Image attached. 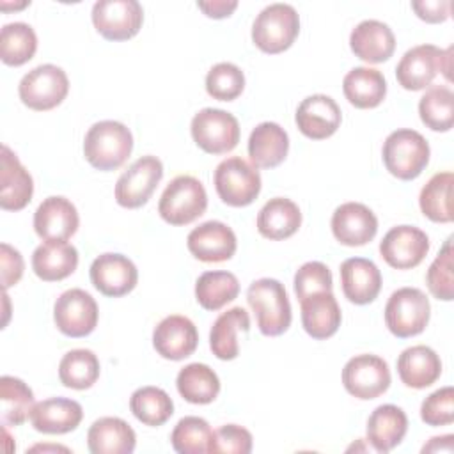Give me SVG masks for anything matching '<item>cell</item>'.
<instances>
[{"label":"cell","instance_id":"cell-1","mask_svg":"<svg viewBox=\"0 0 454 454\" xmlns=\"http://www.w3.org/2000/svg\"><path fill=\"white\" fill-rule=\"evenodd\" d=\"M133 151V135L119 121H99L83 138L85 160L98 170L110 172L126 163Z\"/></svg>","mask_w":454,"mask_h":454},{"label":"cell","instance_id":"cell-2","mask_svg":"<svg viewBox=\"0 0 454 454\" xmlns=\"http://www.w3.org/2000/svg\"><path fill=\"white\" fill-rule=\"evenodd\" d=\"M247 301L255 312L257 326L262 335H282L293 319L287 291L275 278L254 280L247 289Z\"/></svg>","mask_w":454,"mask_h":454},{"label":"cell","instance_id":"cell-3","mask_svg":"<svg viewBox=\"0 0 454 454\" xmlns=\"http://www.w3.org/2000/svg\"><path fill=\"white\" fill-rule=\"evenodd\" d=\"M452 48L442 50L434 44H419L410 48L395 66V78L406 90H422L429 87L442 71L450 82Z\"/></svg>","mask_w":454,"mask_h":454},{"label":"cell","instance_id":"cell-4","mask_svg":"<svg viewBox=\"0 0 454 454\" xmlns=\"http://www.w3.org/2000/svg\"><path fill=\"white\" fill-rule=\"evenodd\" d=\"M429 144L415 129L401 128L392 131L381 149L385 168L397 179L411 181L420 176V172L429 163Z\"/></svg>","mask_w":454,"mask_h":454},{"label":"cell","instance_id":"cell-5","mask_svg":"<svg viewBox=\"0 0 454 454\" xmlns=\"http://www.w3.org/2000/svg\"><path fill=\"white\" fill-rule=\"evenodd\" d=\"M300 34V16L289 4H270L254 20L252 41L270 55L286 51Z\"/></svg>","mask_w":454,"mask_h":454},{"label":"cell","instance_id":"cell-6","mask_svg":"<svg viewBox=\"0 0 454 454\" xmlns=\"http://www.w3.org/2000/svg\"><path fill=\"white\" fill-rule=\"evenodd\" d=\"M207 193L204 184L193 176H177L163 190L158 213L170 225H188L204 215Z\"/></svg>","mask_w":454,"mask_h":454},{"label":"cell","instance_id":"cell-7","mask_svg":"<svg viewBox=\"0 0 454 454\" xmlns=\"http://www.w3.org/2000/svg\"><path fill=\"white\" fill-rule=\"evenodd\" d=\"M213 183L222 202L232 207L252 204L261 192V174L257 167L241 156H231L220 161Z\"/></svg>","mask_w":454,"mask_h":454},{"label":"cell","instance_id":"cell-8","mask_svg":"<svg viewBox=\"0 0 454 454\" xmlns=\"http://www.w3.org/2000/svg\"><path fill=\"white\" fill-rule=\"evenodd\" d=\"M429 298L417 287L394 291L385 305V323L390 333L408 339L424 332L429 323Z\"/></svg>","mask_w":454,"mask_h":454},{"label":"cell","instance_id":"cell-9","mask_svg":"<svg viewBox=\"0 0 454 454\" xmlns=\"http://www.w3.org/2000/svg\"><path fill=\"white\" fill-rule=\"evenodd\" d=\"M69 92V80L62 67L55 64H41L28 71L20 85L18 94L25 106L46 112L59 106Z\"/></svg>","mask_w":454,"mask_h":454},{"label":"cell","instance_id":"cell-10","mask_svg":"<svg viewBox=\"0 0 454 454\" xmlns=\"http://www.w3.org/2000/svg\"><path fill=\"white\" fill-rule=\"evenodd\" d=\"M193 142L207 154H225L239 142L238 119L220 108H202L190 124Z\"/></svg>","mask_w":454,"mask_h":454},{"label":"cell","instance_id":"cell-11","mask_svg":"<svg viewBox=\"0 0 454 454\" xmlns=\"http://www.w3.org/2000/svg\"><path fill=\"white\" fill-rule=\"evenodd\" d=\"M161 177L163 163L160 158L153 154L138 158L128 167V170L121 174L115 183L114 195L117 204L128 209H137L144 206L151 199Z\"/></svg>","mask_w":454,"mask_h":454},{"label":"cell","instance_id":"cell-12","mask_svg":"<svg viewBox=\"0 0 454 454\" xmlns=\"http://www.w3.org/2000/svg\"><path fill=\"white\" fill-rule=\"evenodd\" d=\"M388 364L378 355H356L342 369V385L356 399L369 401L385 394L390 387Z\"/></svg>","mask_w":454,"mask_h":454},{"label":"cell","instance_id":"cell-13","mask_svg":"<svg viewBox=\"0 0 454 454\" xmlns=\"http://www.w3.org/2000/svg\"><path fill=\"white\" fill-rule=\"evenodd\" d=\"M144 9L137 0H99L92 5V23L108 41H126L138 34Z\"/></svg>","mask_w":454,"mask_h":454},{"label":"cell","instance_id":"cell-14","mask_svg":"<svg viewBox=\"0 0 454 454\" xmlns=\"http://www.w3.org/2000/svg\"><path fill=\"white\" fill-rule=\"evenodd\" d=\"M99 310L96 300L83 289L64 291L53 305V321L57 328L73 339L85 337L94 332Z\"/></svg>","mask_w":454,"mask_h":454},{"label":"cell","instance_id":"cell-15","mask_svg":"<svg viewBox=\"0 0 454 454\" xmlns=\"http://www.w3.org/2000/svg\"><path fill=\"white\" fill-rule=\"evenodd\" d=\"M429 252L427 234L413 225L392 227L380 243L383 261L395 270L419 266Z\"/></svg>","mask_w":454,"mask_h":454},{"label":"cell","instance_id":"cell-16","mask_svg":"<svg viewBox=\"0 0 454 454\" xmlns=\"http://www.w3.org/2000/svg\"><path fill=\"white\" fill-rule=\"evenodd\" d=\"M90 282L105 296L119 298L135 289L138 270L122 254H101L90 264Z\"/></svg>","mask_w":454,"mask_h":454},{"label":"cell","instance_id":"cell-17","mask_svg":"<svg viewBox=\"0 0 454 454\" xmlns=\"http://www.w3.org/2000/svg\"><path fill=\"white\" fill-rule=\"evenodd\" d=\"M186 245L190 254L202 262L229 261L238 248L234 231L218 220H209L192 229Z\"/></svg>","mask_w":454,"mask_h":454},{"label":"cell","instance_id":"cell-18","mask_svg":"<svg viewBox=\"0 0 454 454\" xmlns=\"http://www.w3.org/2000/svg\"><path fill=\"white\" fill-rule=\"evenodd\" d=\"M74 204L60 195L44 199L34 213V231L44 241H67L78 229Z\"/></svg>","mask_w":454,"mask_h":454},{"label":"cell","instance_id":"cell-19","mask_svg":"<svg viewBox=\"0 0 454 454\" xmlns=\"http://www.w3.org/2000/svg\"><path fill=\"white\" fill-rule=\"evenodd\" d=\"M199 344V332L186 316L172 314L163 317L153 332V346L156 353L167 360H183L190 356Z\"/></svg>","mask_w":454,"mask_h":454},{"label":"cell","instance_id":"cell-20","mask_svg":"<svg viewBox=\"0 0 454 454\" xmlns=\"http://www.w3.org/2000/svg\"><path fill=\"white\" fill-rule=\"evenodd\" d=\"M294 121L307 138L325 140L339 129L342 114L333 98L326 94H312L298 105Z\"/></svg>","mask_w":454,"mask_h":454},{"label":"cell","instance_id":"cell-21","mask_svg":"<svg viewBox=\"0 0 454 454\" xmlns=\"http://www.w3.org/2000/svg\"><path fill=\"white\" fill-rule=\"evenodd\" d=\"M332 232L340 245L362 247L374 239L378 218L362 202H344L332 215Z\"/></svg>","mask_w":454,"mask_h":454},{"label":"cell","instance_id":"cell-22","mask_svg":"<svg viewBox=\"0 0 454 454\" xmlns=\"http://www.w3.org/2000/svg\"><path fill=\"white\" fill-rule=\"evenodd\" d=\"M83 419L78 401L67 397H50L34 404L30 422L35 431L44 434H66L74 431Z\"/></svg>","mask_w":454,"mask_h":454},{"label":"cell","instance_id":"cell-23","mask_svg":"<svg viewBox=\"0 0 454 454\" xmlns=\"http://www.w3.org/2000/svg\"><path fill=\"white\" fill-rule=\"evenodd\" d=\"M349 46L355 57L360 60L380 64L394 55L395 35L387 23L378 20H364L351 30Z\"/></svg>","mask_w":454,"mask_h":454},{"label":"cell","instance_id":"cell-24","mask_svg":"<svg viewBox=\"0 0 454 454\" xmlns=\"http://www.w3.org/2000/svg\"><path fill=\"white\" fill-rule=\"evenodd\" d=\"M0 160V207L5 211H20L32 200L34 179L7 145H2Z\"/></svg>","mask_w":454,"mask_h":454},{"label":"cell","instance_id":"cell-25","mask_svg":"<svg viewBox=\"0 0 454 454\" xmlns=\"http://www.w3.org/2000/svg\"><path fill=\"white\" fill-rule=\"evenodd\" d=\"M340 284L344 296L355 305H367L376 300L381 289L378 266L364 257H349L340 264Z\"/></svg>","mask_w":454,"mask_h":454},{"label":"cell","instance_id":"cell-26","mask_svg":"<svg viewBox=\"0 0 454 454\" xmlns=\"http://www.w3.org/2000/svg\"><path fill=\"white\" fill-rule=\"evenodd\" d=\"M303 330L317 340L332 337L342 321L340 307L332 291L309 294L300 301Z\"/></svg>","mask_w":454,"mask_h":454},{"label":"cell","instance_id":"cell-27","mask_svg":"<svg viewBox=\"0 0 454 454\" xmlns=\"http://www.w3.org/2000/svg\"><path fill=\"white\" fill-rule=\"evenodd\" d=\"M135 443L133 427L119 417H101L87 431V447L92 454H131Z\"/></svg>","mask_w":454,"mask_h":454},{"label":"cell","instance_id":"cell-28","mask_svg":"<svg viewBox=\"0 0 454 454\" xmlns=\"http://www.w3.org/2000/svg\"><path fill=\"white\" fill-rule=\"evenodd\" d=\"M287 151L289 137L277 122H261L248 137V156L254 167L275 168L286 160Z\"/></svg>","mask_w":454,"mask_h":454},{"label":"cell","instance_id":"cell-29","mask_svg":"<svg viewBox=\"0 0 454 454\" xmlns=\"http://www.w3.org/2000/svg\"><path fill=\"white\" fill-rule=\"evenodd\" d=\"M397 374L410 388L431 387L442 374V360L434 349L424 344L406 348L397 358Z\"/></svg>","mask_w":454,"mask_h":454},{"label":"cell","instance_id":"cell-30","mask_svg":"<svg viewBox=\"0 0 454 454\" xmlns=\"http://www.w3.org/2000/svg\"><path fill=\"white\" fill-rule=\"evenodd\" d=\"M365 431L372 449L385 454L403 442L408 431V417L395 404H381L369 415Z\"/></svg>","mask_w":454,"mask_h":454},{"label":"cell","instance_id":"cell-31","mask_svg":"<svg viewBox=\"0 0 454 454\" xmlns=\"http://www.w3.org/2000/svg\"><path fill=\"white\" fill-rule=\"evenodd\" d=\"M78 266V250L67 241H44L32 254V270L44 282L67 278Z\"/></svg>","mask_w":454,"mask_h":454},{"label":"cell","instance_id":"cell-32","mask_svg":"<svg viewBox=\"0 0 454 454\" xmlns=\"http://www.w3.org/2000/svg\"><path fill=\"white\" fill-rule=\"evenodd\" d=\"M301 225L300 207L286 197L270 199L257 215V231L262 238L280 241L291 238Z\"/></svg>","mask_w":454,"mask_h":454},{"label":"cell","instance_id":"cell-33","mask_svg":"<svg viewBox=\"0 0 454 454\" xmlns=\"http://www.w3.org/2000/svg\"><path fill=\"white\" fill-rule=\"evenodd\" d=\"M342 92L355 108H376L387 96V80L374 67H353L342 80Z\"/></svg>","mask_w":454,"mask_h":454},{"label":"cell","instance_id":"cell-34","mask_svg":"<svg viewBox=\"0 0 454 454\" xmlns=\"http://www.w3.org/2000/svg\"><path fill=\"white\" fill-rule=\"evenodd\" d=\"M250 317L243 307H232L222 312L209 332V348L220 360H234L239 355L238 332H248Z\"/></svg>","mask_w":454,"mask_h":454},{"label":"cell","instance_id":"cell-35","mask_svg":"<svg viewBox=\"0 0 454 454\" xmlns=\"http://www.w3.org/2000/svg\"><path fill=\"white\" fill-rule=\"evenodd\" d=\"M176 387L184 401L192 404H209L220 392V380L209 365L193 362L177 372Z\"/></svg>","mask_w":454,"mask_h":454},{"label":"cell","instance_id":"cell-36","mask_svg":"<svg viewBox=\"0 0 454 454\" xmlns=\"http://www.w3.org/2000/svg\"><path fill=\"white\" fill-rule=\"evenodd\" d=\"M452 184L454 174L452 172H438L434 174L420 190L419 204L424 216L431 222L449 223L454 218L452 213Z\"/></svg>","mask_w":454,"mask_h":454},{"label":"cell","instance_id":"cell-37","mask_svg":"<svg viewBox=\"0 0 454 454\" xmlns=\"http://www.w3.org/2000/svg\"><path fill=\"white\" fill-rule=\"evenodd\" d=\"M239 293L238 277L231 271H204L195 282V300L206 310H220Z\"/></svg>","mask_w":454,"mask_h":454},{"label":"cell","instance_id":"cell-38","mask_svg":"<svg viewBox=\"0 0 454 454\" xmlns=\"http://www.w3.org/2000/svg\"><path fill=\"white\" fill-rule=\"evenodd\" d=\"M129 410L137 420L145 426H163L174 413V403L170 395L160 387H140L129 397Z\"/></svg>","mask_w":454,"mask_h":454},{"label":"cell","instance_id":"cell-39","mask_svg":"<svg viewBox=\"0 0 454 454\" xmlns=\"http://www.w3.org/2000/svg\"><path fill=\"white\" fill-rule=\"evenodd\" d=\"M0 404L4 426H20L30 419L34 408V392L30 387L14 376L0 378Z\"/></svg>","mask_w":454,"mask_h":454},{"label":"cell","instance_id":"cell-40","mask_svg":"<svg viewBox=\"0 0 454 454\" xmlns=\"http://www.w3.org/2000/svg\"><path fill=\"white\" fill-rule=\"evenodd\" d=\"M37 50V35L28 23H7L0 30V59L7 66H23Z\"/></svg>","mask_w":454,"mask_h":454},{"label":"cell","instance_id":"cell-41","mask_svg":"<svg viewBox=\"0 0 454 454\" xmlns=\"http://www.w3.org/2000/svg\"><path fill=\"white\" fill-rule=\"evenodd\" d=\"M99 378V360L90 349H71L59 364V380L74 390L90 388Z\"/></svg>","mask_w":454,"mask_h":454},{"label":"cell","instance_id":"cell-42","mask_svg":"<svg viewBox=\"0 0 454 454\" xmlns=\"http://www.w3.org/2000/svg\"><path fill=\"white\" fill-rule=\"evenodd\" d=\"M420 121L433 131H449L454 122V94L447 85H431L419 101Z\"/></svg>","mask_w":454,"mask_h":454},{"label":"cell","instance_id":"cell-43","mask_svg":"<svg viewBox=\"0 0 454 454\" xmlns=\"http://www.w3.org/2000/svg\"><path fill=\"white\" fill-rule=\"evenodd\" d=\"M213 433L215 431L207 420L202 417L188 415L176 424L170 434V442L174 450L179 454H204L209 452Z\"/></svg>","mask_w":454,"mask_h":454},{"label":"cell","instance_id":"cell-44","mask_svg":"<svg viewBox=\"0 0 454 454\" xmlns=\"http://www.w3.org/2000/svg\"><path fill=\"white\" fill-rule=\"evenodd\" d=\"M245 89V74L232 62H218L206 74V90L213 99L232 101Z\"/></svg>","mask_w":454,"mask_h":454},{"label":"cell","instance_id":"cell-45","mask_svg":"<svg viewBox=\"0 0 454 454\" xmlns=\"http://www.w3.org/2000/svg\"><path fill=\"white\" fill-rule=\"evenodd\" d=\"M452 236L447 238L438 255L431 262L426 273V284L429 293L443 301H450L454 298V277H452Z\"/></svg>","mask_w":454,"mask_h":454},{"label":"cell","instance_id":"cell-46","mask_svg":"<svg viewBox=\"0 0 454 454\" xmlns=\"http://www.w3.org/2000/svg\"><path fill=\"white\" fill-rule=\"evenodd\" d=\"M332 271L319 261H309L294 273V293L298 301L319 291H332Z\"/></svg>","mask_w":454,"mask_h":454},{"label":"cell","instance_id":"cell-47","mask_svg":"<svg viewBox=\"0 0 454 454\" xmlns=\"http://www.w3.org/2000/svg\"><path fill=\"white\" fill-rule=\"evenodd\" d=\"M420 419L427 426H449L454 422V388L442 387L429 394L420 406Z\"/></svg>","mask_w":454,"mask_h":454},{"label":"cell","instance_id":"cell-48","mask_svg":"<svg viewBox=\"0 0 454 454\" xmlns=\"http://www.w3.org/2000/svg\"><path fill=\"white\" fill-rule=\"evenodd\" d=\"M252 434L238 424L220 426L213 433L209 452L215 454H248L252 450Z\"/></svg>","mask_w":454,"mask_h":454},{"label":"cell","instance_id":"cell-49","mask_svg":"<svg viewBox=\"0 0 454 454\" xmlns=\"http://www.w3.org/2000/svg\"><path fill=\"white\" fill-rule=\"evenodd\" d=\"M0 270H2V289L7 291L11 286L18 284L23 277L25 262L21 254L7 243L0 245Z\"/></svg>","mask_w":454,"mask_h":454},{"label":"cell","instance_id":"cell-50","mask_svg":"<svg viewBox=\"0 0 454 454\" xmlns=\"http://www.w3.org/2000/svg\"><path fill=\"white\" fill-rule=\"evenodd\" d=\"M411 9L427 23H442L450 16L449 0H413Z\"/></svg>","mask_w":454,"mask_h":454},{"label":"cell","instance_id":"cell-51","mask_svg":"<svg viewBox=\"0 0 454 454\" xmlns=\"http://www.w3.org/2000/svg\"><path fill=\"white\" fill-rule=\"evenodd\" d=\"M197 7L209 18L220 20V18H227L234 12V9L238 7L236 0H211V2H197Z\"/></svg>","mask_w":454,"mask_h":454},{"label":"cell","instance_id":"cell-52","mask_svg":"<svg viewBox=\"0 0 454 454\" xmlns=\"http://www.w3.org/2000/svg\"><path fill=\"white\" fill-rule=\"evenodd\" d=\"M454 436L452 434H443V436H434L429 440L427 445L422 447V452H438V450H445V452H452V449L443 447V443H452Z\"/></svg>","mask_w":454,"mask_h":454},{"label":"cell","instance_id":"cell-53","mask_svg":"<svg viewBox=\"0 0 454 454\" xmlns=\"http://www.w3.org/2000/svg\"><path fill=\"white\" fill-rule=\"evenodd\" d=\"M34 450H66L67 452V449L60 447V445H34L30 449V452H34Z\"/></svg>","mask_w":454,"mask_h":454}]
</instances>
